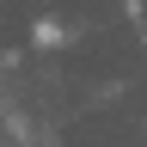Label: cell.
<instances>
[{"label": "cell", "mask_w": 147, "mask_h": 147, "mask_svg": "<svg viewBox=\"0 0 147 147\" xmlns=\"http://www.w3.org/2000/svg\"><path fill=\"white\" fill-rule=\"evenodd\" d=\"M31 43H37V49H61V43H67V31L55 25V18H37V25H31Z\"/></svg>", "instance_id": "obj_1"}]
</instances>
